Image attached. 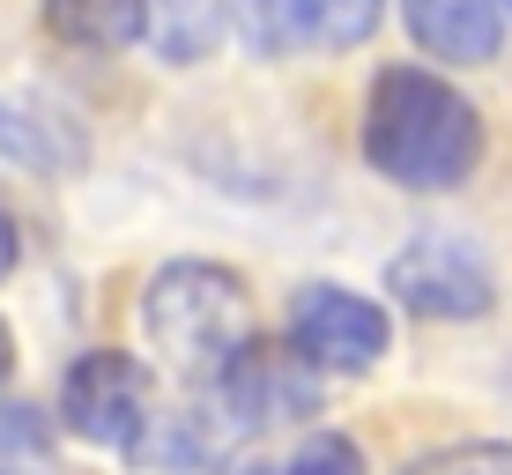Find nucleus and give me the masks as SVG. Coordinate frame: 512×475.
<instances>
[{
  "instance_id": "obj_1",
  "label": "nucleus",
  "mask_w": 512,
  "mask_h": 475,
  "mask_svg": "<svg viewBox=\"0 0 512 475\" xmlns=\"http://www.w3.org/2000/svg\"><path fill=\"white\" fill-rule=\"evenodd\" d=\"M364 156L379 179L409 193H446L483 156V119L453 82L423 75V67H386L364 104Z\"/></svg>"
},
{
  "instance_id": "obj_2",
  "label": "nucleus",
  "mask_w": 512,
  "mask_h": 475,
  "mask_svg": "<svg viewBox=\"0 0 512 475\" xmlns=\"http://www.w3.org/2000/svg\"><path fill=\"white\" fill-rule=\"evenodd\" d=\"M141 327H149V342L186 379H208L231 349L253 342V305H245V283L231 268H216V260H171L141 290Z\"/></svg>"
},
{
  "instance_id": "obj_3",
  "label": "nucleus",
  "mask_w": 512,
  "mask_h": 475,
  "mask_svg": "<svg viewBox=\"0 0 512 475\" xmlns=\"http://www.w3.org/2000/svg\"><path fill=\"white\" fill-rule=\"evenodd\" d=\"M312 372H320V364H312L305 349H297V357L290 349H268V342L231 349V357L201 379V401H193V424H201L208 453H231L260 431L320 416V379Z\"/></svg>"
},
{
  "instance_id": "obj_4",
  "label": "nucleus",
  "mask_w": 512,
  "mask_h": 475,
  "mask_svg": "<svg viewBox=\"0 0 512 475\" xmlns=\"http://www.w3.org/2000/svg\"><path fill=\"white\" fill-rule=\"evenodd\" d=\"M60 416H67V431L90 438V446L134 453L141 431L156 424L149 372H141L127 349H90V357H75V364H67V379H60Z\"/></svg>"
},
{
  "instance_id": "obj_5",
  "label": "nucleus",
  "mask_w": 512,
  "mask_h": 475,
  "mask_svg": "<svg viewBox=\"0 0 512 475\" xmlns=\"http://www.w3.org/2000/svg\"><path fill=\"white\" fill-rule=\"evenodd\" d=\"M386 290L416 312V320H483L498 283H490L483 253L461 238H416L386 260Z\"/></svg>"
},
{
  "instance_id": "obj_6",
  "label": "nucleus",
  "mask_w": 512,
  "mask_h": 475,
  "mask_svg": "<svg viewBox=\"0 0 512 475\" xmlns=\"http://www.w3.org/2000/svg\"><path fill=\"white\" fill-rule=\"evenodd\" d=\"M245 52H342L379 30V0H223Z\"/></svg>"
},
{
  "instance_id": "obj_7",
  "label": "nucleus",
  "mask_w": 512,
  "mask_h": 475,
  "mask_svg": "<svg viewBox=\"0 0 512 475\" xmlns=\"http://www.w3.org/2000/svg\"><path fill=\"white\" fill-rule=\"evenodd\" d=\"M386 334H394L386 312L342 283L290 290V349H305L320 372H372L386 357Z\"/></svg>"
},
{
  "instance_id": "obj_8",
  "label": "nucleus",
  "mask_w": 512,
  "mask_h": 475,
  "mask_svg": "<svg viewBox=\"0 0 512 475\" xmlns=\"http://www.w3.org/2000/svg\"><path fill=\"white\" fill-rule=\"evenodd\" d=\"M401 23L431 60H453V67H483L505 45L498 0H401Z\"/></svg>"
},
{
  "instance_id": "obj_9",
  "label": "nucleus",
  "mask_w": 512,
  "mask_h": 475,
  "mask_svg": "<svg viewBox=\"0 0 512 475\" xmlns=\"http://www.w3.org/2000/svg\"><path fill=\"white\" fill-rule=\"evenodd\" d=\"M45 30L82 52H119L149 30V0H45Z\"/></svg>"
},
{
  "instance_id": "obj_10",
  "label": "nucleus",
  "mask_w": 512,
  "mask_h": 475,
  "mask_svg": "<svg viewBox=\"0 0 512 475\" xmlns=\"http://www.w3.org/2000/svg\"><path fill=\"white\" fill-rule=\"evenodd\" d=\"M401 475H512V446H498V438H468V446L416 453Z\"/></svg>"
},
{
  "instance_id": "obj_11",
  "label": "nucleus",
  "mask_w": 512,
  "mask_h": 475,
  "mask_svg": "<svg viewBox=\"0 0 512 475\" xmlns=\"http://www.w3.org/2000/svg\"><path fill=\"white\" fill-rule=\"evenodd\" d=\"M275 475H364V453L349 446L342 431H320V438H305Z\"/></svg>"
},
{
  "instance_id": "obj_12",
  "label": "nucleus",
  "mask_w": 512,
  "mask_h": 475,
  "mask_svg": "<svg viewBox=\"0 0 512 475\" xmlns=\"http://www.w3.org/2000/svg\"><path fill=\"white\" fill-rule=\"evenodd\" d=\"M156 475H238L231 453H208V461H179V468H156Z\"/></svg>"
},
{
  "instance_id": "obj_13",
  "label": "nucleus",
  "mask_w": 512,
  "mask_h": 475,
  "mask_svg": "<svg viewBox=\"0 0 512 475\" xmlns=\"http://www.w3.org/2000/svg\"><path fill=\"white\" fill-rule=\"evenodd\" d=\"M15 260H23V238H15V216H0V275H15Z\"/></svg>"
},
{
  "instance_id": "obj_14",
  "label": "nucleus",
  "mask_w": 512,
  "mask_h": 475,
  "mask_svg": "<svg viewBox=\"0 0 512 475\" xmlns=\"http://www.w3.org/2000/svg\"><path fill=\"white\" fill-rule=\"evenodd\" d=\"M8 364H15V334H8V320H0V379H8Z\"/></svg>"
},
{
  "instance_id": "obj_15",
  "label": "nucleus",
  "mask_w": 512,
  "mask_h": 475,
  "mask_svg": "<svg viewBox=\"0 0 512 475\" xmlns=\"http://www.w3.org/2000/svg\"><path fill=\"white\" fill-rule=\"evenodd\" d=\"M505 8H512V0H505Z\"/></svg>"
}]
</instances>
